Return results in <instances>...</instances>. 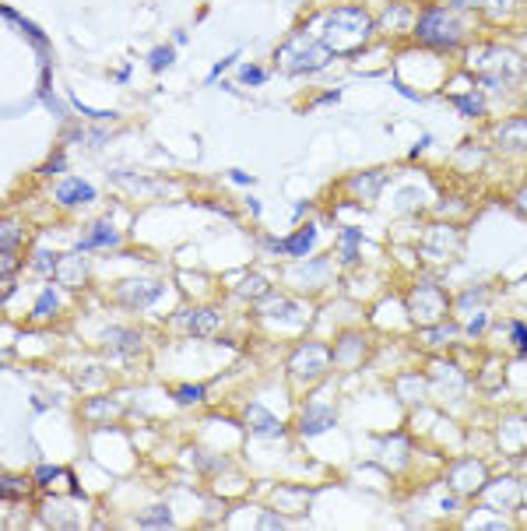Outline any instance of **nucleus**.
<instances>
[{
  "label": "nucleus",
  "mask_w": 527,
  "mask_h": 531,
  "mask_svg": "<svg viewBox=\"0 0 527 531\" xmlns=\"http://www.w3.org/2000/svg\"><path fill=\"white\" fill-rule=\"evenodd\" d=\"M200 394H204V387H200V384H193V387H179V391H176V401L190 405V401H200Z\"/></svg>",
  "instance_id": "18"
},
{
  "label": "nucleus",
  "mask_w": 527,
  "mask_h": 531,
  "mask_svg": "<svg viewBox=\"0 0 527 531\" xmlns=\"http://www.w3.org/2000/svg\"><path fill=\"white\" fill-rule=\"evenodd\" d=\"M499 141L509 148H527V120H513L499 130Z\"/></svg>",
  "instance_id": "10"
},
{
  "label": "nucleus",
  "mask_w": 527,
  "mask_h": 531,
  "mask_svg": "<svg viewBox=\"0 0 527 531\" xmlns=\"http://www.w3.org/2000/svg\"><path fill=\"white\" fill-rule=\"evenodd\" d=\"M4 18H8V22H15V25H18V32H25V39H29V43L36 46V53H39V64H43V67H50V43H46V36L39 32V25H32L29 18L15 15L11 8H4Z\"/></svg>",
  "instance_id": "6"
},
{
  "label": "nucleus",
  "mask_w": 527,
  "mask_h": 531,
  "mask_svg": "<svg viewBox=\"0 0 527 531\" xmlns=\"http://www.w3.org/2000/svg\"><path fill=\"white\" fill-rule=\"evenodd\" d=\"M53 310H57V293L46 289V293L39 296V303H36V317H53Z\"/></svg>",
  "instance_id": "16"
},
{
  "label": "nucleus",
  "mask_w": 527,
  "mask_h": 531,
  "mask_svg": "<svg viewBox=\"0 0 527 531\" xmlns=\"http://www.w3.org/2000/svg\"><path fill=\"white\" fill-rule=\"evenodd\" d=\"M453 106L464 116H481V95H453Z\"/></svg>",
  "instance_id": "13"
},
{
  "label": "nucleus",
  "mask_w": 527,
  "mask_h": 531,
  "mask_svg": "<svg viewBox=\"0 0 527 531\" xmlns=\"http://www.w3.org/2000/svg\"><path fill=\"white\" fill-rule=\"evenodd\" d=\"M453 4H457V8H460V4H464V0H453Z\"/></svg>",
  "instance_id": "27"
},
{
  "label": "nucleus",
  "mask_w": 527,
  "mask_h": 531,
  "mask_svg": "<svg viewBox=\"0 0 527 531\" xmlns=\"http://www.w3.org/2000/svg\"><path fill=\"white\" fill-rule=\"evenodd\" d=\"M169 64H172V46L151 50V57H148V67H151V71H162V67H169Z\"/></svg>",
  "instance_id": "14"
},
{
  "label": "nucleus",
  "mask_w": 527,
  "mask_h": 531,
  "mask_svg": "<svg viewBox=\"0 0 527 531\" xmlns=\"http://www.w3.org/2000/svg\"><path fill=\"white\" fill-rule=\"evenodd\" d=\"M211 328H214V314L200 310L197 317H190V331H193V335H211Z\"/></svg>",
  "instance_id": "15"
},
{
  "label": "nucleus",
  "mask_w": 527,
  "mask_h": 531,
  "mask_svg": "<svg viewBox=\"0 0 527 531\" xmlns=\"http://www.w3.org/2000/svg\"><path fill=\"white\" fill-rule=\"evenodd\" d=\"M232 180H235V183H249L253 176H249V173H242V169H232Z\"/></svg>",
  "instance_id": "25"
},
{
  "label": "nucleus",
  "mask_w": 527,
  "mask_h": 531,
  "mask_svg": "<svg viewBox=\"0 0 527 531\" xmlns=\"http://www.w3.org/2000/svg\"><path fill=\"white\" fill-rule=\"evenodd\" d=\"M327 426H334V415H331L327 408H306V415H303V433H306V436H317V433H324Z\"/></svg>",
  "instance_id": "9"
},
{
  "label": "nucleus",
  "mask_w": 527,
  "mask_h": 531,
  "mask_svg": "<svg viewBox=\"0 0 527 531\" xmlns=\"http://www.w3.org/2000/svg\"><path fill=\"white\" fill-rule=\"evenodd\" d=\"M141 524H169V513H165V506H162V513H144V517H141Z\"/></svg>",
  "instance_id": "23"
},
{
  "label": "nucleus",
  "mask_w": 527,
  "mask_h": 531,
  "mask_svg": "<svg viewBox=\"0 0 527 531\" xmlns=\"http://www.w3.org/2000/svg\"><path fill=\"white\" fill-rule=\"evenodd\" d=\"M415 32H418V39L422 43H429V46H439V50H450L453 43H457V22L450 18V15H443L439 8L436 11H425L422 15V22L415 25Z\"/></svg>",
  "instance_id": "3"
},
{
  "label": "nucleus",
  "mask_w": 527,
  "mask_h": 531,
  "mask_svg": "<svg viewBox=\"0 0 527 531\" xmlns=\"http://www.w3.org/2000/svg\"><path fill=\"white\" fill-rule=\"evenodd\" d=\"M313 243H317V225H303V232L289 236V239L282 243V250H289L292 257H306Z\"/></svg>",
  "instance_id": "8"
},
{
  "label": "nucleus",
  "mask_w": 527,
  "mask_h": 531,
  "mask_svg": "<svg viewBox=\"0 0 527 531\" xmlns=\"http://www.w3.org/2000/svg\"><path fill=\"white\" fill-rule=\"evenodd\" d=\"M369 32H373V22H369L366 11H359V8H338V11H331V15L324 18V36H320V43H324L334 57H338V53H359V50L366 46Z\"/></svg>",
  "instance_id": "1"
},
{
  "label": "nucleus",
  "mask_w": 527,
  "mask_h": 531,
  "mask_svg": "<svg viewBox=\"0 0 527 531\" xmlns=\"http://www.w3.org/2000/svg\"><path fill=\"white\" fill-rule=\"evenodd\" d=\"M57 201L60 204H88V201H95V187L78 180V176H71V180H64L57 187Z\"/></svg>",
  "instance_id": "7"
},
{
  "label": "nucleus",
  "mask_w": 527,
  "mask_h": 531,
  "mask_svg": "<svg viewBox=\"0 0 527 531\" xmlns=\"http://www.w3.org/2000/svg\"><path fill=\"white\" fill-rule=\"evenodd\" d=\"M327 359H331V352H327L324 345H306V349L292 359V370H296L299 377H317V373L327 370Z\"/></svg>",
  "instance_id": "5"
},
{
  "label": "nucleus",
  "mask_w": 527,
  "mask_h": 531,
  "mask_svg": "<svg viewBox=\"0 0 527 531\" xmlns=\"http://www.w3.org/2000/svg\"><path fill=\"white\" fill-rule=\"evenodd\" d=\"M443 310H446V303H443L439 289H432V285L415 289V296H411V317L418 314V321H436Z\"/></svg>",
  "instance_id": "4"
},
{
  "label": "nucleus",
  "mask_w": 527,
  "mask_h": 531,
  "mask_svg": "<svg viewBox=\"0 0 527 531\" xmlns=\"http://www.w3.org/2000/svg\"><path fill=\"white\" fill-rule=\"evenodd\" d=\"M481 328H485V317H474V324H471V335H478Z\"/></svg>",
  "instance_id": "26"
},
{
  "label": "nucleus",
  "mask_w": 527,
  "mask_h": 531,
  "mask_svg": "<svg viewBox=\"0 0 527 531\" xmlns=\"http://www.w3.org/2000/svg\"><path fill=\"white\" fill-rule=\"evenodd\" d=\"M57 475H60V468H53V464H50V468L43 464V468L36 471V478H39V482H50V478H57Z\"/></svg>",
  "instance_id": "24"
},
{
  "label": "nucleus",
  "mask_w": 527,
  "mask_h": 531,
  "mask_svg": "<svg viewBox=\"0 0 527 531\" xmlns=\"http://www.w3.org/2000/svg\"><path fill=\"white\" fill-rule=\"evenodd\" d=\"M355 246H359V229H348V232H345V260H348V264L355 260Z\"/></svg>",
  "instance_id": "19"
},
{
  "label": "nucleus",
  "mask_w": 527,
  "mask_h": 531,
  "mask_svg": "<svg viewBox=\"0 0 527 531\" xmlns=\"http://www.w3.org/2000/svg\"><path fill=\"white\" fill-rule=\"evenodd\" d=\"M36 271H39V275L53 271V253H39V260H36Z\"/></svg>",
  "instance_id": "22"
},
{
  "label": "nucleus",
  "mask_w": 527,
  "mask_h": 531,
  "mask_svg": "<svg viewBox=\"0 0 527 531\" xmlns=\"http://www.w3.org/2000/svg\"><path fill=\"white\" fill-rule=\"evenodd\" d=\"M232 60H235V57H225V60H218V64H214V67H211V74H207V85H214V81H218V74H221V71H228V67H232Z\"/></svg>",
  "instance_id": "20"
},
{
  "label": "nucleus",
  "mask_w": 527,
  "mask_h": 531,
  "mask_svg": "<svg viewBox=\"0 0 527 531\" xmlns=\"http://www.w3.org/2000/svg\"><path fill=\"white\" fill-rule=\"evenodd\" d=\"M513 342H516L520 352H527V328L523 324H513Z\"/></svg>",
  "instance_id": "21"
},
{
  "label": "nucleus",
  "mask_w": 527,
  "mask_h": 531,
  "mask_svg": "<svg viewBox=\"0 0 527 531\" xmlns=\"http://www.w3.org/2000/svg\"><path fill=\"white\" fill-rule=\"evenodd\" d=\"M116 243H120V232L102 222V225H95V232L88 239H81V250H88V246H116Z\"/></svg>",
  "instance_id": "12"
},
{
  "label": "nucleus",
  "mask_w": 527,
  "mask_h": 531,
  "mask_svg": "<svg viewBox=\"0 0 527 531\" xmlns=\"http://www.w3.org/2000/svg\"><path fill=\"white\" fill-rule=\"evenodd\" d=\"M239 81H242V85H264V81H268V74H264L260 67H242V71H239Z\"/></svg>",
  "instance_id": "17"
},
{
  "label": "nucleus",
  "mask_w": 527,
  "mask_h": 531,
  "mask_svg": "<svg viewBox=\"0 0 527 531\" xmlns=\"http://www.w3.org/2000/svg\"><path fill=\"white\" fill-rule=\"evenodd\" d=\"M334 53L324 46V43H310V39H296L292 46H285L282 50V67L285 71H292V74H299V71H320V67H327V60H331Z\"/></svg>",
  "instance_id": "2"
},
{
  "label": "nucleus",
  "mask_w": 527,
  "mask_h": 531,
  "mask_svg": "<svg viewBox=\"0 0 527 531\" xmlns=\"http://www.w3.org/2000/svg\"><path fill=\"white\" fill-rule=\"evenodd\" d=\"M246 415H249V419L256 422L253 429H256L260 436H278V433H282V422H278V419H271L268 412H264V408H256V405H253V408H249Z\"/></svg>",
  "instance_id": "11"
}]
</instances>
